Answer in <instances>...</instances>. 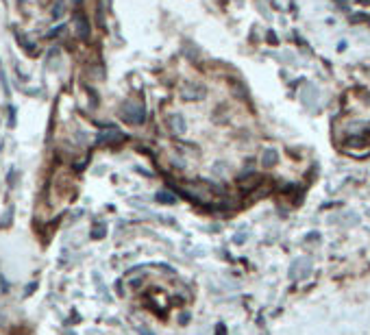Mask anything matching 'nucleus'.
I'll return each instance as SVG.
<instances>
[{
  "label": "nucleus",
  "instance_id": "7ed1b4c3",
  "mask_svg": "<svg viewBox=\"0 0 370 335\" xmlns=\"http://www.w3.org/2000/svg\"><path fill=\"white\" fill-rule=\"evenodd\" d=\"M72 22H74V28H76V35H78V37H81V39H87V37H90V24H87V20H85V16H83L81 11L74 13V20H72Z\"/></svg>",
  "mask_w": 370,
  "mask_h": 335
},
{
  "label": "nucleus",
  "instance_id": "f257e3e1",
  "mask_svg": "<svg viewBox=\"0 0 370 335\" xmlns=\"http://www.w3.org/2000/svg\"><path fill=\"white\" fill-rule=\"evenodd\" d=\"M122 118L127 122H131V124H140V122H144V107L140 103L129 100V103H125V107H122Z\"/></svg>",
  "mask_w": 370,
  "mask_h": 335
},
{
  "label": "nucleus",
  "instance_id": "f03ea898",
  "mask_svg": "<svg viewBox=\"0 0 370 335\" xmlns=\"http://www.w3.org/2000/svg\"><path fill=\"white\" fill-rule=\"evenodd\" d=\"M181 96L185 100H200V98H205V87L198 83H185L181 87Z\"/></svg>",
  "mask_w": 370,
  "mask_h": 335
},
{
  "label": "nucleus",
  "instance_id": "20e7f679",
  "mask_svg": "<svg viewBox=\"0 0 370 335\" xmlns=\"http://www.w3.org/2000/svg\"><path fill=\"white\" fill-rule=\"evenodd\" d=\"M170 127L174 131H179V133H183V131H185V122H183L181 115H172V118H170Z\"/></svg>",
  "mask_w": 370,
  "mask_h": 335
}]
</instances>
